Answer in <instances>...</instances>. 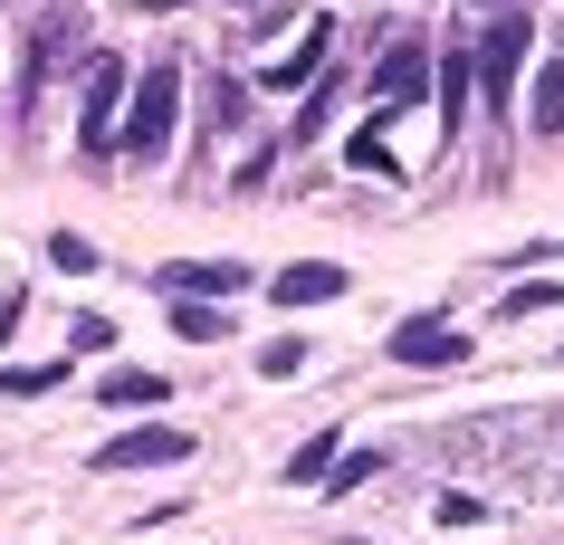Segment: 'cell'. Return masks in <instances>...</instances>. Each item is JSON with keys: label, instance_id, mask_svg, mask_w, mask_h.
I'll return each instance as SVG.
<instances>
[{"label": "cell", "instance_id": "1", "mask_svg": "<svg viewBox=\"0 0 564 545\" xmlns=\"http://www.w3.org/2000/svg\"><path fill=\"white\" fill-rule=\"evenodd\" d=\"M173 124H182V67L153 58L134 87H124V116H116V153H134V163H163L173 153Z\"/></svg>", "mask_w": 564, "mask_h": 545}, {"label": "cell", "instance_id": "2", "mask_svg": "<svg viewBox=\"0 0 564 545\" xmlns=\"http://www.w3.org/2000/svg\"><path fill=\"white\" fill-rule=\"evenodd\" d=\"M124 87H134V67L96 48V58H87V77H77V144H87V163H106V153H116V116H124Z\"/></svg>", "mask_w": 564, "mask_h": 545}, {"label": "cell", "instance_id": "3", "mask_svg": "<svg viewBox=\"0 0 564 545\" xmlns=\"http://www.w3.org/2000/svg\"><path fill=\"white\" fill-rule=\"evenodd\" d=\"M527 48H535V20H527V10H498V20H488V39L469 48V77L488 87V106H498V116H517V58H527Z\"/></svg>", "mask_w": 564, "mask_h": 545}, {"label": "cell", "instance_id": "4", "mask_svg": "<svg viewBox=\"0 0 564 545\" xmlns=\"http://www.w3.org/2000/svg\"><path fill=\"white\" fill-rule=\"evenodd\" d=\"M192 450H202V440H192L182 422H144V430H124V440H96L87 469H96V479H124V469H182Z\"/></svg>", "mask_w": 564, "mask_h": 545}, {"label": "cell", "instance_id": "5", "mask_svg": "<svg viewBox=\"0 0 564 545\" xmlns=\"http://www.w3.org/2000/svg\"><path fill=\"white\" fill-rule=\"evenodd\" d=\"M431 96V39H392L383 58H373V124L364 134H383L402 106H421Z\"/></svg>", "mask_w": 564, "mask_h": 545}, {"label": "cell", "instance_id": "6", "mask_svg": "<svg viewBox=\"0 0 564 545\" xmlns=\"http://www.w3.org/2000/svg\"><path fill=\"white\" fill-rule=\"evenodd\" d=\"M67 48H77V10L48 0V10L30 20V39H20V106H39V87H48V67H58Z\"/></svg>", "mask_w": 564, "mask_h": 545}, {"label": "cell", "instance_id": "7", "mask_svg": "<svg viewBox=\"0 0 564 545\" xmlns=\"http://www.w3.org/2000/svg\"><path fill=\"white\" fill-rule=\"evenodd\" d=\"M392 363H412V373H449V363H469V335L449 326V316H402V326H392Z\"/></svg>", "mask_w": 564, "mask_h": 545}, {"label": "cell", "instance_id": "8", "mask_svg": "<svg viewBox=\"0 0 564 545\" xmlns=\"http://www.w3.org/2000/svg\"><path fill=\"white\" fill-rule=\"evenodd\" d=\"M345 287H355L345 259H288V269L268 277V297H278V306H335Z\"/></svg>", "mask_w": 564, "mask_h": 545}, {"label": "cell", "instance_id": "9", "mask_svg": "<svg viewBox=\"0 0 564 545\" xmlns=\"http://www.w3.org/2000/svg\"><path fill=\"white\" fill-rule=\"evenodd\" d=\"M153 287H163V297H202V306H220L230 287H249V269H239V259H173V269H153Z\"/></svg>", "mask_w": 564, "mask_h": 545}, {"label": "cell", "instance_id": "10", "mask_svg": "<svg viewBox=\"0 0 564 545\" xmlns=\"http://www.w3.org/2000/svg\"><path fill=\"white\" fill-rule=\"evenodd\" d=\"M326 48H335V30L316 20V30L297 39V58H268L259 67V87H278V96H288V87H316V77H326Z\"/></svg>", "mask_w": 564, "mask_h": 545}, {"label": "cell", "instance_id": "11", "mask_svg": "<svg viewBox=\"0 0 564 545\" xmlns=\"http://www.w3.org/2000/svg\"><path fill=\"white\" fill-rule=\"evenodd\" d=\"M335 96H345V77H335V67H326V77L306 87V106H297V116H288V134H278V144H288V153L326 144V124H335Z\"/></svg>", "mask_w": 564, "mask_h": 545}, {"label": "cell", "instance_id": "12", "mask_svg": "<svg viewBox=\"0 0 564 545\" xmlns=\"http://www.w3.org/2000/svg\"><path fill=\"white\" fill-rule=\"evenodd\" d=\"M527 134H564V58L535 67V96H527Z\"/></svg>", "mask_w": 564, "mask_h": 545}, {"label": "cell", "instance_id": "13", "mask_svg": "<svg viewBox=\"0 0 564 545\" xmlns=\"http://www.w3.org/2000/svg\"><path fill=\"white\" fill-rule=\"evenodd\" d=\"M335 459H345V430H316V440H297V450H288V488H316Z\"/></svg>", "mask_w": 564, "mask_h": 545}, {"label": "cell", "instance_id": "14", "mask_svg": "<svg viewBox=\"0 0 564 545\" xmlns=\"http://www.w3.org/2000/svg\"><path fill=\"white\" fill-rule=\"evenodd\" d=\"M96 393L116 402V412H153V402H163V373H144V363H124V373H106Z\"/></svg>", "mask_w": 564, "mask_h": 545}, {"label": "cell", "instance_id": "15", "mask_svg": "<svg viewBox=\"0 0 564 545\" xmlns=\"http://www.w3.org/2000/svg\"><path fill=\"white\" fill-rule=\"evenodd\" d=\"M173 335H182V345H220V335H230V306H202V297H173Z\"/></svg>", "mask_w": 564, "mask_h": 545}, {"label": "cell", "instance_id": "16", "mask_svg": "<svg viewBox=\"0 0 564 545\" xmlns=\"http://www.w3.org/2000/svg\"><path fill=\"white\" fill-rule=\"evenodd\" d=\"M58 383H67V363H0V402H39Z\"/></svg>", "mask_w": 564, "mask_h": 545}, {"label": "cell", "instance_id": "17", "mask_svg": "<svg viewBox=\"0 0 564 545\" xmlns=\"http://www.w3.org/2000/svg\"><path fill=\"white\" fill-rule=\"evenodd\" d=\"M431 87H441V134H449V124H459V96H469V48H441Z\"/></svg>", "mask_w": 564, "mask_h": 545}, {"label": "cell", "instance_id": "18", "mask_svg": "<svg viewBox=\"0 0 564 545\" xmlns=\"http://www.w3.org/2000/svg\"><path fill=\"white\" fill-rule=\"evenodd\" d=\"M364 479H383V450H345V459H335V469H326L316 488H326V498H355Z\"/></svg>", "mask_w": 564, "mask_h": 545}, {"label": "cell", "instance_id": "19", "mask_svg": "<svg viewBox=\"0 0 564 545\" xmlns=\"http://www.w3.org/2000/svg\"><path fill=\"white\" fill-rule=\"evenodd\" d=\"M545 306H564V287H555V277H527V287H507V297H498V316L517 326V316H545Z\"/></svg>", "mask_w": 564, "mask_h": 545}, {"label": "cell", "instance_id": "20", "mask_svg": "<svg viewBox=\"0 0 564 545\" xmlns=\"http://www.w3.org/2000/svg\"><path fill=\"white\" fill-rule=\"evenodd\" d=\"M306 363H316V355H306L297 335H278V345H268V355H259V373H268V383H297Z\"/></svg>", "mask_w": 564, "mask_h": 545}, {"label": "cell", "instance_id": "21", "mask_svg": "<svg viewBox=\"0 0 564 545\" xmlns=\"http://www.w3.org/2000/svg\"><path fill=\"white\" fill-rule=\"evenodd\" d=\"M48 259H58V269H67V277H87V269H96V249H87V240H77V230H58V240H48Z\"/></svg>", "mask_w": 564, "mask_h": 545}, {"label": "cell", "instance_id": "22", "mask_svg": "<svg viewBox=\"0 0 564 545\" xmlns=\"http://www.w3.org/2000/svg\"><path fill=\"white\" fill-rule=\"evenodd\" d=\"M67 345H77V355H106V345H116V326H106V316H77V326H67Z\"/></svg>", "mask_w": 564, "mask_h": 545}, {"label": "cell", "instance_id": "23", "mask_svg": "<svg viewBox=\"0 0 564 545\" xmlns=\"http://www.w3.org/2000/svg\"><path fill=\"white\" fill-rule=\"evenodd\" d=\"M20 306H30V297H0V335H10V326H20Z\"/></svg>", "mask_w": 564, "mask_h": 545}, {"label": "cell", "instance_id": "24", "mask_svg": "<svg viewBox=\"0 0 564 545\" xmlns=\"http://www.w3.org/2000/svg\"><path fill=\"white\" fill-rule=\"evenodd\" d=\"M144 10H192V0H144Z\"/></svg>", "mask_w": 564, "mask_h": 545}, {"label": "cell", "instance_id": "25", "mask_svg": "<svg viewBox=\"0 0 564 545\" xmlns=\"http://www.w3.org/2000/svg\"><path fill=\"white\" fill-rule=\"evenodd\" d=\"M498 10H507V0H498Z\"/></svg>", "mask_w": 564, "mask_h": 545}, {"label": "cell", "instance_id": "26", "mask_svg": "<svg viewBox=\"0 0 564 545\" xmlns=\"http://www.w3.org/2000/svg\"><path fill=\"white\" fill-rule=\"evenodd\" d=\"M345 545H355V536H345Z\"/></svg>", "mask_w": 564, "mask_h": 545}]
</instances>
